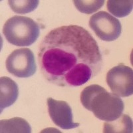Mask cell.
I'll list each match as a JSON object with an SVG mask.
<instances>
[{"mask_svg": "<svg viewBox=\"0 0 133 133\" xmlns=\"http://www.w3.org/2000/svg\"><path fill=\"white\" fill-rule=\"evenodd\" d=\"M41 73L59 87H79L101 72L103 61L97 41L76 25L57 27L43 39L38 53Z\"/></svg>", "mask_w": 133, "mask_h": 133, "instance_id": "1", "label": "cell"}, {"mask_svg": "<svg viewBox=\"0 0 133 133\" xmlns=\"http://www.w3.org/2000/svg\"><path fill=\"white\" fill-rule=\"evenodd\" d=\"M81 102L83 107L93 112L97 118L107 122L119 118L124 107L120 97L107 92L98 85L85 87L81 95Z\"/></svg>", "mask_w": 133, "mask_h": 133, "instance_id": "2", "label": "cell"}, {"mask_svg": "<svg viewBox=\"0 0 133 133\" xmlns=\"http://www.w3.org/2000/svg\"><path fill=\"white\" fill-rule=\"evenodd\" d=\"M3 33L9 43L19 47L29 46L39 36V25L27 17L15 15L5 22Z\"/></svg>", "mask_w": 133, "mask_h": 133, "instance_id": "3", "label": "cell"}, {"mask_svg": "<svg viewBox=\"0 0 133 133\" xmlns=\"http://www.w3.org/2000/svg\"><path fill=\"white\" fill-rule=\"evenodd\" d=\"M5 65L9 73L19 78L31 77L37 70L34 54L28 48L14 51L7 58Z\"/></svg>", "mask_w": 133, "mask_h": 133, "instance_id": "4", "label": "cell"}, {"mask_svg": "<svg viewBox=\"0 0 133 133\" xmlns=\"http://www.w3.org/2000/svg\"><path fill=\"white\" fill-rule=\"evenodd\" d=\"M107 83L112 93L127 97L133 93V71L124 64L112 67L107 74Z\"/></svg>", "mask_w": 133, "mask_h": 133, "instance_id": "5", "label": "cell"}, {"mask_svg": "<svg viewBox=\"0 0 133 133\" xmlns=\"http://www.w3.org/2000/svg\"><path fill=\"white\" fill-rule=\"evenodd\" d=\"M89 26L97 37L105 41L117 39L122 31L119 20L106 11H99L92 15Z\"/></svg>", "mask_w": 133, "mask_h": 133, "instance_id": "6", "label": "cell"}, {"mask_svg": "<svg viewBox=\"0 0 133 133\" xmlns=\"http://www.w3.org/2000/svg\"><path fill=\"white\" fill-rule=\"evenodd\" d=\"M47 103L50 117L57 126L65 130L79 127V123L73 122L72 109L66 102L48 98Z\"/></svg>", "mask_w": 133, "mask_h": 133, "instance_id": "7", "label": "cell"}, {"mask_svg": "<svg viewBox=\"0 0 133 133\" xmlns=\"http://www.w3.org/2000/svg\"><path fill=\"white\" fill-rule=\"evenodd\" d=\"M19 95L18 86L14 81L8 77L0 79V109L11 106L17 99Z\"/></svg>", "mask_w": 133, "mask_h": 133, "instance_id": "8", "label": "cell"}, {"mask_svg": "<svg viewBox=\"0 0 133 133\" xmlns=\"http://www.w3.org/2000/svg\"><path fill=\"white\" fill-rule=\"evenodd\" d=\"M0 132L2 133H29L31 132L30 124L19 117L9 120H1Z\"/></svg>", "mask_w": 133, "mask_h": 133, "instance_id": "9", "label": "cell"}, {"mask_svg": "<svg viewBox=\"0 0 133 133\" xmlns=\"http://www.w3.org/2000/svg\"><path fill=\"white\" fill-rule=\"evenodd\" d=\"M103 132H132V121L129 116L122 114L119 118L104 124Z\"/></svg>", "mask_w": 133, "mask_h": 133, "instance_id": "10", "label": "cell"}, {"mask_svg": "<svg viewBox=\"0 0 133 133\" xmlns=\"http://www.w3.org/2000/svg\"><path fill=\"white\" fill-rule=\"evenodd\" d=\"M132 0H109L107 9L110 14L117 17H124L130 14L132 10Z\"/></svg>", "mask_w": 133, "mask_h": 133, "instance_id": "11", "label": "cell"}, {"mask_svg": "<svg viewBox=\"0 0 133 133\" xmlns=\"http://www.w3.org/2000/svg\"><path fill=\"white\" fill-rule=\"evenodd\" d=\"M37 0H10L8 1L11 9L17 14H25L31 12L37 8L39 5Z\"/></svg>", "mask_w": 133, "mask_h": 133, "instance_id": "12", "label": "cell"}, {"mask_svg": "<svg viewBox=\"0 0 133 133\" xmlns=\"http://www.w3.org/2000/svg\"><path fill=\"white\" fill-rule=\"evenodd\" d=\"M76 8L80 11L86 14H91L103 7L104 3V0H91V1H85V0H75L73 1Z\"/></svg>", "mask_w": 133, "mask_h": 133, "instance_id": "13", "label": "cell"}]
</instances>
